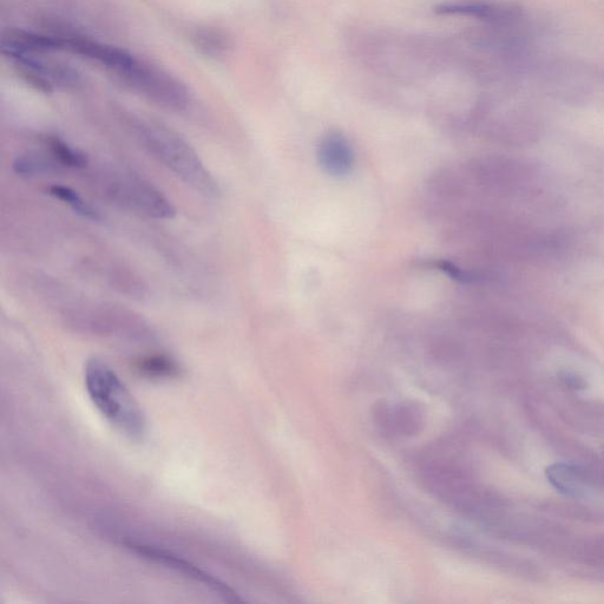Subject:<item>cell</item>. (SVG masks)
I'll return each mask as SVG.
<instances>
[{
	"label": "cell",
	"mask_w": 604,
	"mask_h": 604,
	"mask_svg": "<svg viewBox=\"0 0 604 604\" xmlns=\"http://www.w3.org/2000/svg\"><path fill=\"white\" fill-rule=\"evenodd\" d=\"M201 41V47L203 49H206L207 52L209 51H219L220 49H223V47H225V45H223L222 43V39L219 38L216 35H202L200 36Z\"/></svg>",
	"instance_id": "7c38bea8"
},
{
	"label": "cell",
	"mask_w": 604,
	"mask_h": 604,
	"mask_svg": "<svg viewBox=\"0 0 604 604\" xmlns=\"http://www.w3.org/2000/svg\"><path fill=\"white\" fill-rule=\"evenodd\" d=\"M131 128L148 153L185 185L205 198L215 199L220 196L218 180L185 137L154 121L134 120L131 121Z\"/></svg>",
	"instance_id": "6da1fadb"
},
{
	"label": "cell",
	"mask_w": 604,
	"mask_h": 604,
	"mask_svg": "<svg viewBox=\"0 0 604 604\" xmlns=\"http://www.w3.org/2000/svg\"><path fill=\"white\" fill-rule=\"evenodd\" d=\"M48 192L55 199L68 205L74 212L81 215L82 218L91 221H101L102 215L91 203L83 198L75 189L63 185H54L49 187Z\"/></svg>",
	"instance_id": "30bf717a"
},
{
	"label": "cell",
	"mask_w": 604,
	"mask_h": 604,
	"mask_svg": "<svg viewBox=\"0 0 604 604\" xmlns=\"http://www.w3.org/2000/svg\"><path fill=\"white\" fill-rule=\"evenodd\" d=\"M45 146L49 155L58 164V167L83 169L89 164V157L82 150L72 147L58 136H48Z\"/></svg>",
	"instance_id": "ba28073f"
},
{
	"label": "cell",
	"mask_w": 604,
	"mask_h": 604,
	"mask_svg": "<svg viewBox=\"0 0 604 604\" xmlns=\"http://www.w3.org/2000/svg\"><path fill=\"white\" fill-rule=\"evenodd\" d=\"M318 160L328 175L343 177L350 174L354 166L351 143L343 134L328 133L319 143Z\"/></svg>",
	"instance_id": "8992f818"
},
{
	"label": "cell",
	"mask_w": 604,
	"mask_h": 604,
	"mask_svg": "<svg viewBox=\"0 0 604 604\" xmlns=\"http://www.w3.org/2000/svg\"><path fill=\"white\" fill-rule=\"evenodd\" d=\"M376 417L379 426H382L384 430L412 436L422 429L424 413L418 405L409 403L400 405L395 410L380 407L376 412Z\"/></svg>",
	"instance_id": "52a82bcc"
},
{
	"label": "cell",
	"mask_w": 604,
	"mask_h": 604,
	"mask_svg": "<svg viewBox=\"0 0 604 604\" xmlns=\"http://www.w3.org/2000/svg\"><path fill=\"white\" fill-rule=\"evenodd\" d=\"M124 546L133 551L134 554L143 557L144 560L160 564L164 568L173 570L177 574H181L190 580L202 584V586L212 590V592L223 597L226 601H242L239 594L233 588L229 587L228 584L219 580L218 577L207 573L205 569L196 566L193 562L186 560L185 557L176 555L172 551L148 546V544L143 543L126 542Z\"/></svg>",
	"instance_id": "277c9868"
},
{
	"label": "cell",
	"mask_w": 604,
	"mask_h": 604,
	"mask_svg": "<svg viewBox=\"0 0 604 604\" xmlns=\"http://www.w3.org/2000/svg\"><path fill=\"white\" fill-rule=\"evenodd\" d=\"M84 385L91 403L116 431L130 441H142L147 435L146 415L113 367L101 359H89Z\"/></svg>",
	"instance_id": "7a4b0ae2"
},
{
	"label": "cell",
	"mask_w": 604,
	"mask_h": 604,
	"mask_svg": "<svg viewBox=\"0 0 604 604\" xmlns=\"http://www.w3.org/2000/svg\"><path fill=\"white\" fill-rule=\"evenodd\" d=\"M58 164L50 155L28 153L13 162V172L19 176L34 177L56 170Z\"/></svg>",
	"instance_id": "8fae6325"
},
{
	"label": "cell",
	"mask_w": 604,
	"mask_h": 604,
	"mask_svg": "<svg viewBox=\"0 0 604 604\" xmlns=\"http://www.w3.org/2000/svg\"><path fill=\"white\" fill-rule=\"evenodd\" d=\"M13 65L31 87L52 93L59 88L74 87L78 83L77 72L58 63L42 61L38 56H21L10 58Z\"/></svg>",
	"instance_id": "5b68a950"
},
{
	"label": "cell",
	"mask_w": 604,
	"mask_h": 604,
	"mask_svg": "<svg viewBox=\"0 0 604 604\" xmlns=\"http://www.w3.org/2000/svg\"><path fill=\"white\" fill-rule=\"evenodd\" d=\"M136 369L150 379H170L179 376L180 366L166 354H151L137 361Z\"/></svg>",
	"instance_id": "9c48e42d"
},
{
	"label": "cell",
	"mask_w": 604,
	"mask_h": 604,
	"mask_svg": "<svg viewBox=\"0 0 604 604\" xmlns=\"http://www.w3.org/2000/svg\"><path fill=\"white\" fill-rule=\"evenodd\" d=\"M105 195L116 205L155 220H169L176 215L173 202L161 190L142 177L126 172L104 176Z\"/></svg>",
	"instance_id": "3957f363"
}]
</instances>
